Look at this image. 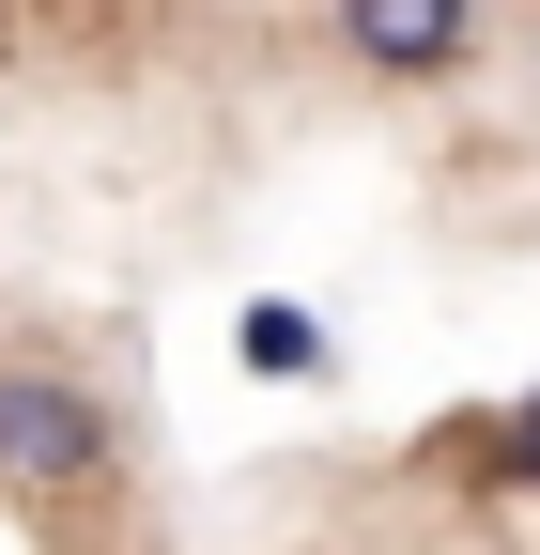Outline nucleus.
<instances>
[{
	"label": "nucleus",
	"instance_id": "nucleus-4",
	"mask_svg": "<svg viewBox=\"0 0 540 555\" xmlns=\"http://www.w3.org/2000/svg\"><path fill=\"white\" fill-rule=\"evenodd\" d=\"M433 463H479L494 494H540V401H494V416H448Z\"/></svg>",
	"mask_w": 540,
	"mask_h": 555
},
{
	"label": "nucleus",
	"instance_id": "nucleus-1",
	"mask_svg": "<svg viewBox=\"0 0 540 555\" xmlns=\"http://www.w3.org/2000/svg\"><path fill=\"white\" fill-rule=\"evenodd\" d=\"M108 478H124L108 401L62 356H0V509H93Z\"/></svg>",
	"mask_w": 540,
	"mask_h": 555
},
{
	"label": "nucleus",
	"instance_id": "nucleus-3",
	"mask_svg": "<svg viewBox=\"0 0 540 555\" xmlns=\"http://www.w3.org/2000/svg\"><path fill=\"white\" fill-rule=\"evenodd\" d=\"M232 356H247V386H324V371H340V339H324L309 294H247V309H232Z\"/></svg>",
	"mask_w": 540,
	"mask_h": 555
},
{
	"label": "nucleus",
	"instance_id": "nucleus-2",
	"mask_svg": "<svg viewBox=\"0 0 540 555\" xmlns=\"http://www.w3.org/2000/svg\"><path fill=\"white\" fill-rule=\"evenodd\" d=\"M324 31H340L356 78H401V93H433L479 62V0H324Z\"/></svg>",
	"mask_w": 540,
	"mask_h": 555
}]
</instances>
